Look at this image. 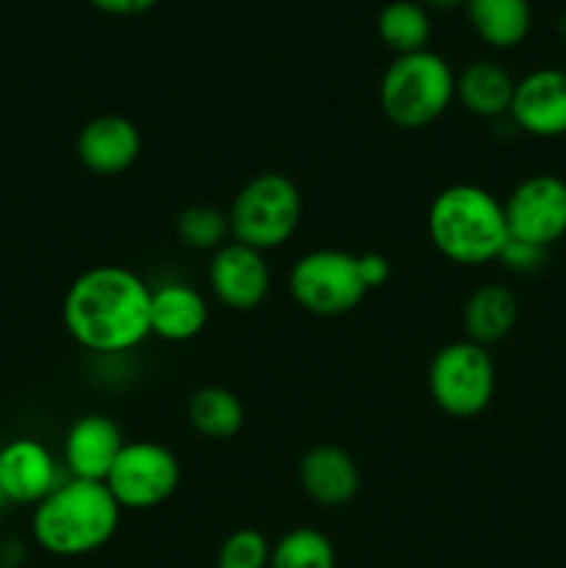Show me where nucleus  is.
I'll use <instances>...</instances> for the list:
<instances>
[{
    "mask_svg": "<svg viewBox=\"0 0 566 568\" xmlns=\"http://www.w3.org/2000/svg\"><path fill=\"white\" fill-rule=\"evenodd\" d=\"M153 288L117 264H100L70 283L61 320L78 347L94 355H120L150 336Z\"/></svg>",
    "mask_w": 566,
    "mask_h": 568,
    "instance_id": "nucleus-1",
    "label": "nucleus"
},
{
    "mask_svg": "<svg viewBox=\"0 0 566 568\" xmlns=\"http://www.w3.org/2000/svg\"><path fill=\"white\" fill-rule=\"evenodd\" d=\"M122 508L105 483L70 480L33 505V541L55 558H83L114 538Z\"/></svg>",
    "mask_w": 566,
    "mask_h": 568,
    "instance_id": "nucleus-2",
    "label": "nucleus"
},
{
    "mask_svg": "<svg viewBox=\"0 0 566 568\" xmlns=\"http://www.w3.org/2000/svg\"><path fill=\"white\" fill-rule=\"evenodd\" d=\"M427 236L453 264H492L511 239L503 200L475 183H453L427 209Z\"/></svg>",
    "mask_w": 566,
    "mask_h": 568,
    "instance_id": "nucleus-3",
    "label": "nucleus"
},
{
    "mask_svg": "<svg viewBox=\"0 0 566 568\" xmlns=\"http://www.w3.org/2000/svg\"><path fill=\"white\" fill-rule=\"evenodd\" d=\"M392 277V261L381 253H347L320 247L300 255L289 272V294L314 316H344L358 308L375 288Z\"/></svg>",
    "mask_w": 566,
    "mask_h": 568,
    "instance_id": "nucleus-4",
    "label": "nucleus"
},
{
    "mask_svg": "<svg viewBox=\"0 0 566 568\" xmlns=\"http://www.w3.org/2000/svg\"><path fill=\"white\" fill-rule=\"evenodd\" d=\"M381 111L394 128L420 131L433 125L455 100V72L431 50L394 55L381 78Z\"/></svg>",
    "mask_w": 566,
    "mask_h": 568,
    "instance_id": "nucleus-5",
    "label": "nucleus"
},
{
    "mask_svg": "<svg viewBox=\"0 0 566 568\" xmlns=\"http://www.w3.org/2000/svg\"><path fill=\"white\" fill-rule=\"evenodd\" d=\"M303 216V197L297 183L281 172L253 175L233 197L228 209L231 239L266 253L277 250L294 236Z\"/></svg>",
    "mask_w": 566,
    "mask_h": 568,
    "instance_id": "nucleus-6",
    "label": "nucleus"
},
{
    "mask_svg": "<svg viewBox=\"0 0 566 568\" xmlns=\"http://www.w3.org/2000/svg\"><path fill=\"white\" fill-rule=\"evenodd\" d=\"M497 388V369L486 347L469 342H449L433 355L427 369V392L453 419H472L492 405Z\"/></svg>",
    "mask_w": 566,
    "mask_h": 568,
    "instance_id": "nucleus-7",
    "label": "nucleus"
},
{
    "mask_svg": "<svg viewBox=\"0 0 566 568\" xmlns=\"http://www.w3.org/2000/svg\"><path fill=\"white\" fill-rule=\"evenodd\" d=\"M178 483L181 464L159 442H125L105 477V488L122 510L159 508L175 494Z\"/></svg>",
    "mask_w": 566,
    "mask_h": 568,
    "instance_id": "nucleus-8",
    "label": "nucleus"
},
{
    "mask_svg": "<svg viewBox=\"0 0 566 568\" xmlns=\"http://www.w3.org/2000/svg\"><path fill=\"white\" fill-rule=\"evenodd\" d=\"M508 236L549 250L566 236V181L549 172L525 178L503 203Z\"/></svg>",
    "mask_w": 566,
    "mask_h": 568,
    "instance_id": "nucleus-9",
    "label": "nucleus"
},
{
    "mask_svg": "<svg viewBox=\"0 0 566 568\" xmlns=\"http://www.w3.org/2000/svg\"><path fill=\"white\" fill-rule=\"evenodd\" d=\"M508 116L527 136H566V70L542 67L516 81Z\"/></svg>",
    "mask_w": 566,
    "mask_h": 568,
    "instance_id": "nucleus-10",
    "label": "nucleus"
},
{
    "mask_svg": "<svg viewBox=\"0 0 566 568\" xmlns=\"http://www.w3.org/2000/svg\"><path fill=\"white\" fill-rule=\"evenodd\" d=\"M209 286L214 297L231 311H255L272 286L270 264L264 253L247 244L228 242L211 255Z\"/></svg>",
    "mask_w": 566,
    "mask_h": 568,
    "instance_id": "nucleus-11",
    "label": "nucleus"
},
{
    "mask_svg": "<svg viewBox=\"0 0 566 568\" xmlns=\"http://www.w3.org/2000/svg\"><path fill=\"white\" fill-rule=\"evenodd\" d=\"M61 483L59 460L37 438H14L0 447V491L6 503L39 505Z\"/></svg>",
    "mask_w": 566,
    "mask_h": 568,
    "instance_id": "nucleus-12",
    "label": "nucleus"
},
{
    "mask_svg": "<svg viewBox=\"0 0 566 568\" xmlns=\"http://www.w3.org/2000/svg\"><path fill=\"white\" fill-rule=\"evenodd\" d=\"M75 153L94 175H120L137 164L142 153V133L128 116L100 114L81 128Z\"/></svg>",
    "mask_w": 566,
    "mask_h": 568,
    "instance_id": "nucleus-13",
    "label": "nucleus"
},
{
    "mask_svg": "<svg viewBox=\"0 0 566 568\" xmlns=\"http://www.w3.org/2000/svg\"><path fill=\"white\" fill-rule=\"evenodd\" d=\"M125 447L120 425L103 414H87L64 436V466L78 480L105 483L117 455Z\"/></svg>",
    "mask_w": 566,
    "mask_h": 568,
    "instance_id": "nucleus-14",
    "label": "nucleus"
},
{
    "mask_svg": "<svg viewBox=\"0 0 566 568\" xmlns=\"http://www.w3.org/2000/svg\"><path fill=\"white\" fill-rule=\"evenodd\" d=\"M297 477L303 491L322 508H342L361 491V471L353 455L336 444H316L300 458Z\"/></svg>",
    "mask_w": 566,
    "mask_h": 568,
    "instance_id": "nucleus-15",
    "label": "nucleus"
},
{
    "mask_svg": "<svg viewBox=\"0 0 566 568\" xmlns=\"http://www.w3.org/2000/svg\"><path fill=\"white\" fill-rule=\"evenodd\" d=\"M209 322V303L189 283H161L150 294V336L183 344L203 333Z\"/></svg>",
    "mask_w": 566,
    "mask_h": 568,
    "instance_id": "nucleus-16",
    "label": "nucleus"
},
{
    "mask_svg": "<svg viewBox=\"0 0 566 568\" xmlns=\"http://www.w3.org/2000/svg\"><path fill=\"white\" fill-rule=\"evenodd\" d=\"M516 81L503 64L477 59L455 75V98L472 116L481 120H503L511 111Z\"/></svg>",
    "mask_w": 566,
    "mask_h": 568,
    "instance_id": "nucleus-17",
    "label": "nucleus"
},
{
    "mask_svg": "<svg viewBox=\"0 0 566 568\" xmlns=\"http://www.w3.org/2000/svg\"><path fill=\"white\" fill-rule=\"evenodd\" d=\"M519 320V300L503 283H483L466 297L464 303V331L466 338L481 347L497 344L508 336Z\"/></svg>",
    "mask_w": 566,
    "mask_h": 568,
    "instance_id": "nucleus-18",
    "label": "nucleus"
},
{
    "mask_svg": "<svg viewBox=\"0 0 566 568\" xmlns=\"http://www.w3.org/2000/svg\"><path fill=\"white\" fill-rule=\"evenodd\" d=\"M464 9L472 31L488 48L511 50L525 42L530 33V0H466Z\"/></svg>",
    "mask_w": 566,
    "mask_h": 568,
    "instance_id": "nucleus-19",
    "label": "nucleus"
},
{
    "mask_svg": "<svg viewBox=\"0 0 566 568\" xmlns=\"http://www.w3.org/2000/svg\"><path fill=\"white\" fill-rule=\"evenodd\" d=\"M189 425L205 438H231L242 430L244 425V405L231 388L203 386L189 397L186 405Z\"/></svg>",
    "mask_w": 566,
    "mask_h": 568,
    "instance_id": "nucleus-20",
    "label": "nucleus"
},
{
    "mask_svg": "<svg viewBox=\"0 0 566 568\" xmlns=\"http://www.w3.org/2000/svg\"><path fill=\"white\" fill-rule=\"evenodd\" d=\"M431 31V17H427L425 6L416 0H392L377 14V33L394 55L427 50Z\"/></svg>",
    "mask_w": 566,
    "mask_h": 568,
    "instance_id": "nucleus-21",
    "label": "nucleus"
},
{
    "mask_svg": "<svg viewBox=\"0 0 566 568\" xmlns=\"http://www.w3.org/2000/svg\"><path fill=\"white\" fill-rule=\"evenodd\" d=\"M270 568H336V549L316 527H294L272 544Z\"/></svg>",
    "mask_w": 566,
    "mask_h": 568,
    "instance_id": "nucleus-22",
    "label": "nucleus"
},
{
    "mask_svg": "<svg viewBox=\"0 0 566 568\" xmlns=\"http://www.w3.org/2000/svg\"><path fill=\"white\" fill-rule=\"evenodd\" d=\"M175 231L183 247L211 250V253H216L222 244H228L231 222H228V211H220L205 203H194L181 211V216L175 222Z\"/></svg>",
    "mask_w": 566,
    "mask_h": 568,
    "instance_id": "nucleus-23",
    "label": "nucleus"
},
{
    "mask_svg": "<svg viewBox=\"0 0 566 568\" xmlns=\"http://www.w3.org/2000/svg\"><path fill=\"white\" fill-rule=\"evenodd\" d=\"M270 541L253 527L233 530L216 552V568H270Z\"/></svg>",
    "mask_w": 566,
    "mask_h": 568,
    "instance_id": "nucleus-24",
    "label": "nucleus"
},
{
    "mask_svg": "<svg viewBox=\"0 0 566 568\" xmlns=\"http://www.w3.org/2000/svg\"><path fill=\"white\" fill-rule=\"evenodd\" d=\"M547 253H549V250L536 247V244L508 239V244H505L497 261L508 272H516V275H533V272H538L544 266V261H547Z\"/></svg>",
    "mask_w": 566,
    "mask_h": 568,
    "instance_id": "nucleus-25",
    "label": "nucleus"
},
{
    "mask_svg": "<svg viewBox=\"0 0 566 568\" xmlns=\"http://www.w3.org/2000/svg\"><path fill=\"white\" fill-rule=\"evenodd\" d=\"M92 3L94 9L103 11V14H114V17H139L144 11L153 9L159 0H87Z\"/></svg>",
    "mask_w": 566,
    "mask_h": 568,
    "instance_id": "nucleus-26",
    "label": "nucleus"
},
{
    "mask_svg": "<svg viewBox=\"0 0 566 568\" xmlns=\"http://www.w3.org/2000/svg\"><path fill=\"white\" fill-rule=\"evenodd\" d=\"M464 3L466 0H422V6H431V9H438V11H453Z\"/></svg>",
    "mask_w": 566,
    "mask_h": 568,
    "instance_id": "nucleus-27",
    "label": "nucleus"
},
{
    "mask_svg": "<svg viewBox=\"0 0 566 568\" xmlns=\"http://www.w3.org/2000/svg\"><path fill=\"white\" fill-rule=\"evenodd\" d=\"M558 31H560V37H564V42H566V9H564V14H560V20H558Z\"/></svg>",
    "mask_w": 566,
    "mask_h": 568,
    "instance_id": "nucleus-28",
    "label": "nucleus"
},
{
    "mask_svg": "<svg viewBox=\"0 0 566 568\" xmlns=\"http://www.w3.org/2000/svg\"><path fill=\"white\" fill-rule=\"evenodd\" d=\"M6 505H9V503H6V497H3V491H0V510H3V508H6Z\"/></svg>",
    "mask_w": 566,
    "mask_h": 568,
    "instance_id": "nucleus-29",
    "label": "nucleus"
},
{
    "mask_svg": "<svg viewBox=\"0 0 566 568\" xmlns=\"http://www.w3.org/2000/svg\"><path fill=\"white\" fill-rule=\"evenodd\" d=\"M0 568H3V566H0Z\"/></svg>",
    "mask_w": 566,
    "mask_h": 568,
    "instance_id": "nucleus-30",
    "label": "nucleus"
}]
</instances>
